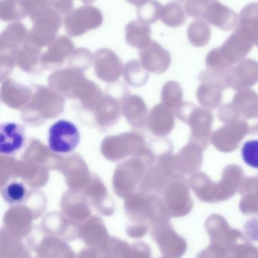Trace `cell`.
<instances>
[{
    "instance_id": "6da1fadb",
    "label": "cell",
    "mask_w": 258,
    "mask_h": 258,
    "mask_svg": "<svg viewBox=\"0 0 258 258\" xmlns=\"http://www.w3.org/2000/svg\"><path fill=\"white\" fill-rule=\"evenodd\" d=\"M48 146L56 154H69L78 147L80 132L71 121L61 119L51 125L48 132Z\"/></svg>"
},
{
    "instance_id": "7a4b0ae2",
    "label": "cell",
    "mask_w": 258,
    "mask_h": 258,
    "mask_svg": "<svg viewBox=\"0 0 258 258\" xmlns=\"http://www.w3.org/2000/svg\"><path fill=\"white\" fill-rule=\"evenodd\" d=\"M151 236L165 257L180 258L187 250V242L170 224L151 228Z\"/></svg>"
},
{
    "instance_id": "3957f363",
    "label": "cell",
    "mask_w": 258,
    "mask_h": 258,
    "mask_svg": "<svg viewBox=\"0 0 258 258\" xmlns=\"http://www.w3.org/2000/svg\"><path fill=\"white\" fill-rule=\"evenodd\" d=\"M26 130L21 124L4 122L0 125V153L3 156L16 154L25 144Z\"/></svg>"
},
{
    "instance_id": "277c9868",
    "label": "cell",
    "mask_w": 258,
    "mask_h": 258,
    "mask_svg": "<svg viewBox=\"0 0 258 258\" xmlns=\"http://www.w3.org/2000/svg\"><path fill=\"white\" fill-rule=\"evenodd\" d=\"M31 250L37 258H77L64 239L45 233Z\"/></svg>"
},
{
    "instance_id": "5b68a950",
    "label": "cell",
    "mask_w": 258,
    "mask_h": 258,
    "mask_svg": "<svg viewBox=\"0 0 258 258\" xmlns=\"http://www.w3.org/2000/svg\"><path fill=\"white\" fill-rule=\"evenodd\" d=\"M54 217L48 215L42 221L41 228L46 234L61 237L65 241H74L78 239L80 225L69 222L60 217Z\"/></svg>"
},
{
    "instance_id": "8992f818",
    "label": "cell",
    "mask_w": 258,
    "mask_h": 258,
    "mask_svg": "<svg viewBox=\"0 0 258 258\" xmlns=\"http://www.w3.org/2000/svg\"><path fill=\"white\" fill-rule=\"evenodd\" d=\"M79 239L87 246H101L107 245L111 238L102 221L94 218L80 226Z\"/></svg>"
},
{
    "instance_id": "52a82bcc",
    "label": "cell",
    "mask_w": 258,
    "mask_h": 258,
    "mask_svg": "<svg viewBox=\"0 0 258 258\" xmlns=\"http://www.w3.org/2000/svg\"><path fill=\"white\" fill-rule=\"evenodd\" d=\"M30 248L26 246L23 239L14 237L2 229L0 241V258H18L30 253Z\"/></svg>"
},
{
    "instance_id": "ba28073f",
    "label": "cell",
    "mask_w": 258,
    "mask_h": 258,
    "mask_svg": "<svg viewBox=\"0 0 258 258\" xmlns=\"http://www.w3.org/2000/svg\"><path fill=\"white\" fill-rule=\"evenodd\" d=\"M204 229L210 237L211 242L223 244L232 228L224 217L213 215L206 220Z\"/></svg>"
},
{
    "instance_id": "9c48e42d",
    "label": "cell",
    "mask_w": 258,
    "mask_h": 258,
    "mask_svg": "<svg viewBox=\"0 0 258 258\" xmlns=\"http://www.w3.org/2000/svg\"><path fill=\"white\" fill-rule=\"evenodd\" d=\"M3 200L12 206H18L26 202L29 197V191L25 183L13 180L3 186L2 189Z\"/></svg>"
},
{
    "instance_id": "30bf717a",
    "label": "cell",
    "mask_w": 258,
    "mask_h": 258,
    "mask_svg": "<svg viewBox=\"0 0 258 258\" xmlns=\"http://www.w3.org/2000/svg\"><path fill=\"white\" fill-rule=\"evenodd\" d=\"M109 258H133L131 245L118 238H111L108 242Z\"/></svg>"
},
{
    "instance_id": "8fae6325",
    "label": "cell",
    "mask_w": 258,
    "mask_h": 258,
    "mask_svg": "<svg viewBox=\"0 0 258 258\" xmlns=\"http://www.w3.org/2000/svg\"><path fill=\"white\" fill-rule=\"evenodd\" d=\"M242 156L247 165L258 169V140L245 143L242 147Z\"/></svg>"
},
{
    "instance_id": "7c38bea8",
    "label": "cell",
    "mask_w": 258,
    "mask_h": 258,
    "mask_svg": "<svg viewBox=\"0 0 258 258\" xmlns=\"http://www.w3.org/2000/svg\"><path fill=\"white\" fill-rule=\"evenodd\" d=\"M196 258H233L222 244L211 242L210 245L198 253Z\"/></svg>"
},
{
    "instance_id": "4fadbf2b",
    "label": "cell",
    "mask_w": 258,
    "mask_h": 258,
    "mask_svg": "<svg viewBox=\"0 0 258 258\" xmlns=\"http://www.w3.org/2000/svg\"><path fill=\"white\" fill-rule=\"evenodd\" d=\"M108 244L101 246H87L83 248L77 258H109Z\"/></svg>"
},
{
    "instance_id": "5bb4252c",
    "label": "cell",
    "mask_w": 258,
    "mask_h": 258,
    "mask_svg": "<svg viewBox=\"0 0 258 258\" xmlns=\"http://www.w3.org/2000/svg\"><path fill=\"white\" fill-rule=\"evenodd\" d=\"M240 209L245 215H258V195L248 196L242 199Z\"/></svg>"
},
{
    "instance_id": "9a60e30c",
    "label": "cell",
    "mask_w": 258,
    "mask_h": 258,
    "mask_svg": "<svg viewBox=\"0 0 258 258\" xmlns=\"http://www.w3.org/2000/svg\"><path fill=\"white\" fill-rule=\"evenodd\" d=\"M150 226L142 223L132 222L126 227V233L133 239H141L147 234Z\"/></svg>"
},
{
    "instance_id": "2e32d148",
    "label": "cell",
    "mask_w": 258,
    "mask_h": 258,
    "mask_svg": "<svg viewBox=\"0 0 258 258\" xmlns=\"http://www.w3.org/2000/svg\"><path fill=\"white\" fill-rule=\"evenodd\" d=\"M133 258H151V250L145 242H136L131 245Z\"/></svg>"
},
{
    "instance_id": "e0dca14e",
    "label": "cell",
    "mask_w": 258,
    "mask_h": 258,
    "mask_svg": "<svg viewBox=\"0 0 258 258\" xmlns=\"http://www.w3.org/2000/svg\"><path fill=\"white\" fill-rule=\"evenodd\" d=\"M245 235L251 240L258 242V218H252L244 225Z\"/></svg>"
},
{
    "instance_id": "ac0fdd59",
    "label": "cell",
    "mask_w": 258,
    "mask_h": 258,
    "mask_svg": "<svg viewBox=\"0 0 258 258\" xmlns=\"http://www.w3.org/2000/svg\"><path fill=\"white\" fill-rule=\"evenodd\" d=\"M18 258H33L30 255V253H27V254H24V255L20 256Z\"/></svg>"
},
{
    "instance_id": "d6986e66",
    "label": "cell",
    "mask_w": 258,
    "mask_h": 258,
    "mask_svg": "<svg viewBox=\"0 0 258 258\" xmlns=\"http://www.w3.org/2000/svg\"><path fill=\"white\" fill-rule=\"evenodd\" d=\"M160 258H171V257H165V256H164V257H160Z\"/></svg>"
},
{
    "instance_id": "ffe728a7",
    "label": "cell",
    "mask_w": 258,
    "mask_h": 258,
    "mask_svg": "<svg viewBox=\"0 0 258 258\" xmlns=\"http://www.w3.org/2000/svg\"><path fill=\"white\" fill-rule=\"evenodd\" d=\"M254 258H258V253H257V255H256V257H254Z\"/></svg>"
}]
</instances>
